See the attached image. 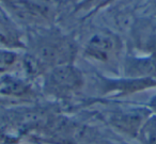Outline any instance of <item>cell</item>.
Listing matches in <instances>:
<instances>
[{"mask_svg": "<svg viewBox=\"0 0 156 144\" xmlns=\"http://www.w3.org/2000/svg\"><path fill=\"white\" fill-rule=\"evenodd\" d=\"M26 51L41 68L43 76L49 69L73 64L78 52L75 40L56 28H31L27 34Z\"/></svg>", "mask_w": 156, "mask_h": 144, "instance_id": "1", "label": "cell"}, {"mask_svg": "<svg viewBox=\"0 0 156 144\" xmlns=\"http://www.w3.org/2000/svg\"><path fill=\"white\" fill-rule=\"evenodd\" d=\"M42 78V93L55 101L71 100L86 86L85 75L74 63L54 67Z\"/></svg>", "mask_w": 156, "mask_h": 144, "instance_id": "2", "label": "cell"}, {"mask_svg": "<svg viewBox=\"0 0 156 144\" xmlns=\"http://www.w3.org/2000/svg\"><path fill=\"white\" fill-rule=\"evenodd\" d=\"M151 113L147 105H120L98 111L94 115L115 135L136 140L141 125Z\"/></svg>", "mask_w": 156, "mask_h": 144, "instance_id": "3", "label": "cell"}, {"mask_svg": "<svg viewBox=\"0 0 156 144\" xmlns=\"http://www.w3.org/2000/svg\"><path fill=\"white\" fill-rule=\"evenodd\" d=\"M123 51L122 39L109 30H101L94 33L87 41L83 49V56L94 63L117 66Z\"/></svg>", "mask_w": 156, "mask_h": 144, "instance_id": "4", "label": "cell"}, {"mask_svg": "<svg viewBox=\"0 0 156 144\" xmlns=\"http://www.w3.org/2000/svg\"><path fill=\"white\" fill-rule=\"evenodd\" d=\"M3 5L16 22L30 29L49 27L54 22V9L44 0H7Z\"/></svg>", "mask_w": 156, "mask_h": 144, "instance_id": "5", "label": "cell"}, {"mask_svg": "<svg viewBox=\"0 0 156 144\" xmlns=\"http://www.w3.org/2000/svg\"><path fill=\"white\" fill-rule=\"evenodd\" d=\"M32 81L14 74L0 76V100L5 105H30L39 98Z\"/></svg>", "mask_w": 156, "mask_h": 144, "instance_id": "6", "label": "cell"}, {"mask_svg": "<svg viewBox=\"0 0 156 144\" xmlns=\"http://www.w3.org/2000/svg\"><path fill=\"white\" fill-rule=\"evenodd\" d=\"M96 84L100 96L118 98L155 88L156 80L136 79V78L127 77L110 78L103 75H98Z\"/></svg>", "mask_w": 156, "mask_h": 144, "instance_id": "7", "label": "cell"}, {"mask_svg": "<svg viewBox=\"0 0 156 144\" xmlns=\"http://www.w3.org/2000/svg\"><path fill=\"white\" fill-rule=\"evenodd\" d=\"M132 47L141 56H156V19H137L130 29Z\"/></svg>", "mask_w": 156, "mask_h": 144, "instance_id": "8", "label": "cell"}, {"mask_svg": "<svg viewBox=\"0 0 156 144\" xmlns=\"http://www.w3.org/2000/svg\"><path fill=\"white\" fill-rule=\"evenodd\" d=\"M18 24L3 8H0V48L26 50V40Z\"/></svg>", "mask_w": 156, "mask_h": 144, "instance_id": "9", "label": "cell"}, {"mask_svg": "<svg viewBox=\"0 0 156 144\" xmlns=\"http://www.w3.org/2000/svg\"><path fill=\"white\" fill-rule=\"evenodd\" d=\"M124 77L136 79L156 78V56L128 54L123 61Z\"/></svg>", "mask_w": 156, "mask_h": 144, "instance_id": "10", "label": "cell"}, {"mask_svg": "<svg viewBox=\"0 0 156 144\" xmlns=\"http://www.w3.org/2000/svg\"><path fill=\"white\" fill-rule=\"evenodd\" d=\"M22 56L15 50L0 48V76L13 73L20 67Z\"/></svg>", "mask_w": 156, "mask_h": 144, "instance_id": "11", "label": "cell"}, {"mask_svg": "<svg viewBox=\"0 0 156 144\" xmlns=\"http://www.w3.org/2000/svg\"><path fill=\"white\" fill-rule=\"evenodd\" d=\"M136 140L139 144H156V115L153 112L141 125Z\"/></svg>", "mask_w": 156, "mask_h": 144, "instance_id": "12", "label": "cell"}, {"mask_svg": "<svg viewBox=\"0 0 156 144\" xmlns=\"http://www.w3.org/2000/svg\"><path fill=\"white\" fill-rule=\"evenodd\" d=\"M147 106L150 108V109H151V111L156 115V96H154L153 98L149 101V104H147Z\"/></svg>", "mask_w": 156, "mask_h": 144, "instance_id": "13", "label": "cell"}, {"mask_svg": "<svg viewBox=\"0 0 156 144\" xmlns=\"http://www.w3.org/2000/svg\"><path fill=\"white\" fill-rule=\"evenodd\" d=\"M152 5H153V11L154 14L156 15V0H153V2H152Z\"/></svg>", "mask_w": 156, "mask_h": 144, "instance_id": "14", "label": "cell"}, {"mask_svg": "<svg viewBox=\"0 0 156 144\" xmlns=\"http://www.w3.org/2000/svg\"><path fill=\"white\" fill-rule=\"evenodd\" d=\"M0 1H1V2H2V3H5V1H7V0H0Z\"/></svg>", "mask_w": 156, "mask_h": 144, "instance_id": "15", "label": "cell"}, {"mask_svg": "<svg viewBox=\"0 0 156 144\" xmlns=\"http://www.w3.org/2000/svg\"><path fill=\"white\" fill-rule=\"evenodd\" d=\"M18 144H22V143H18ZM31 144H33V143H31Z\"/></svg>", "mask_w": 156, "mask_h": 144, "instance_id": "16", "label": "cell"}]
</instances>
